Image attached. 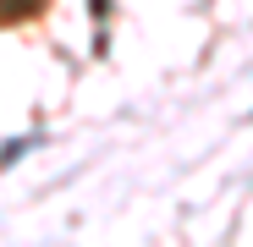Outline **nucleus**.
Returning <instances> with one entry per match:
<instances>
[{"label": "nucleus", "instance_id": "1", "mask_svg": "<svg viewBox=\"0 0 253 247\" xmlns=\"http://www.w3.org/2000/svg\"><path fill=\"white\" fill-rule=\"evenodd\" d=\"M28 143H33V138H17V143H6V148H0V171H6V165H17V159L28 154Z\"/></svg>", "mask_w": 253, "mask_h": 247}]
</instances>
